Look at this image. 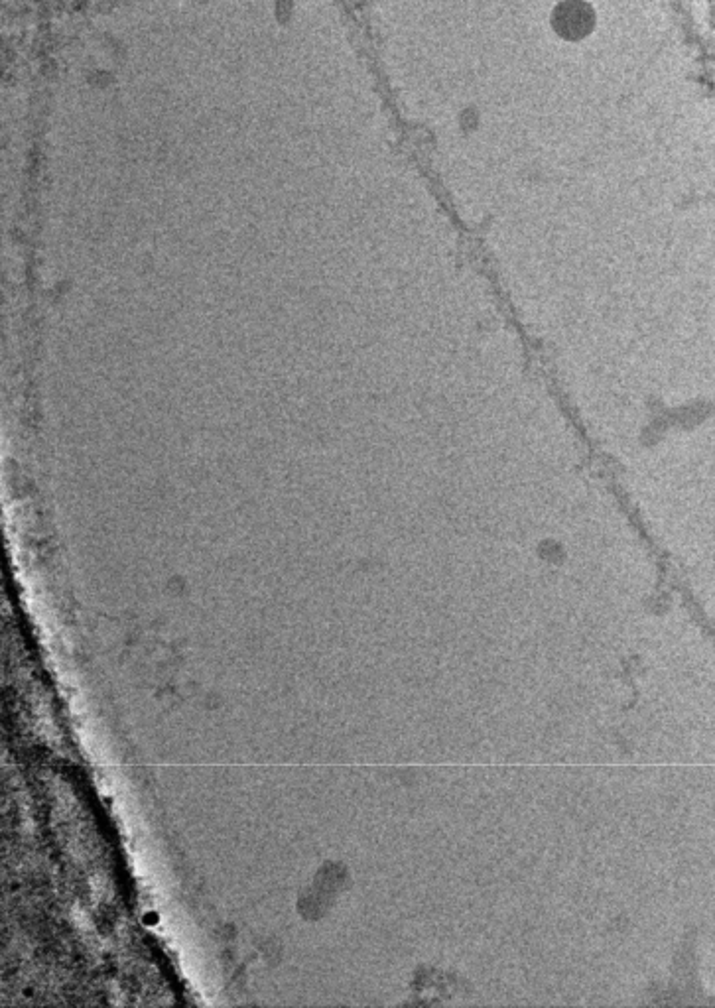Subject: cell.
<instances>
[{"mask_svg": "<svg viewBox=\"0 0 715 1008\" xmlns=\"http://www.w3.org/2000/svg\"><path fill=\"white\" fill-rule=\"evenodd\" d=\"M595 24V10L584 0H562L552 14L554 32L568 42L584 40L593 32Z\"/></svg>", "mask_w": 715, "mask_h": 1008, "instance_id": "obj_1", "label": "cell"}]
</instances>
